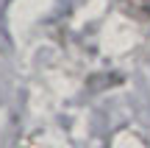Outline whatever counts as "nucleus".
<instances>
[{"label":"nucleus","instance_id":"obj_1","mask_svg":"<svg viewBox=\"0 0 150 148\" xmlns=\"http://www.w3.org/2000/svg\"><path fill=\"white\" fill-rule=\"evenodd\" d=\"M120 9L136 20H150V0H120Z\"/></svg>","mask_w":150,"mask_h":148}]
</instances>
